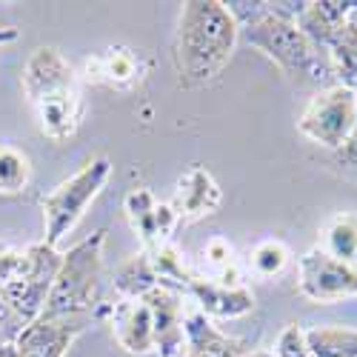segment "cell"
<instances>
[{
	"label": "cell",
	"mask_w": 357,
	"mask_h": 357,
	"mask_svg": "<svg viewBox=\"0 0 357 357\" xmlns=\"http://www.w3.org/2000/svg\"><path fill=\"white\" fill-rule=\"evenodd\" d=\"M231 17L241 26V38L260 49L269 61H275L289 77H301L306 83H329L335 69L329 54L314 46L297 26L294 17L283 15L275 0H231L226 3Z\"/></svg>",
	"instance_id": "1"
},
{
	"label": "cell",
	"mask_w": 357,
	"mask_h": 357,
	"mask_svg": "<svg viewBox=\"0 0 357 357\" xmlns=\"http://www.w3.org/2000/svg\"><path fill=\"white\" fill-rule=\"evenodd\" d=\"M241 40V26L220 0H189L177 17L174 72L183 89H200L220 77Z\"/></svg>",
	"instance_id": "2"
},
{
	"label": "cell",
	"mask_w": 357,
	"mask_h": 357,
	"mask_svg": "<svg viewBox=\"0 0 357 357\" xmlns=\"http://www.w3.org/2000/svg\"><path fill=\"white\" fill-rule=\"evenodd\" d=\"M23 95L35 112L43 137L69 140L83 123V92L75 66L54 46H40L23 66Z\"/></svg>",
	"instance_id": "3"
},
{
	"label": "cell",
	"mask_w": 357,
	"mask_h": 357,
	"mask_svg": "<svg viewBox=\"0 0 357 357\" xmlns=\"http://www.w3.org/2000/svg\"><path fill=\"white\" fill-rule=\"evenodd\" d=\"M103 243L106 231H95L63 252L61 269L46 297L40 317H75L92 312L100 303V278H103Z\"/></svg>",
	"instance_id": "4"
},
{
	"label": "cell",
	"mask_w": 357,
	"mask_h": 357,
	"mask_svg": "<svg viewBox=\"0 0 357 357\" xmlns=\"http://www.w3.org/2000/svg\"><path fill=\"white\" fill-rule=\"evenodd\" d=\"M61 260L63 252L52 249L43 241L32 246H12L0 241V286L26 323L43 314Z\"/></svg>",
	"instance_id": "5"
},
{
	"label": "cell",
	"mask_w": 357,
	"mask_h": 357,
	"mask_svg": "<svg viewBox=\"0 0 357 357\" xmlns=\"http://www.w3.org/2000/svg\"><path fill=\"white\" fill-rule=\"evenodd\" d=\"M112 160L106 155L92 158L86 166H80L72 177L52 189L49 195H43L40 200V212H43V229L46 237L43 243H49L52 249H57V243L83 220L86 209L98 200V195L106 189V183L112 181Z\"/></svg>",
	"instance_id": "6"
},
{
	"label": "cell",
	"mask_w": 357,
	"mask_h": 357,
	"mask_svg": "<svg viewBox=\"0 0 357 357\" xmlns=\"http://www.w3.org/2000/svg\"><path fill=\"white\" fill-rule=\"evenodd\" d=\"M354 123H357V95L340 83H332L320 89L306 103L303 114L297 117V132L309 137L312 143L337 152L349 140Z\"/></svg>",
	"instance_id": "7"
},
{
	"label": "cell",
	"mask_w": 357,
	"mask_h": 357,
	"mask_svg": "<svg viewBox=\"0 0 357 357\" xmlns=\"http://www.w3.org/2000/svg\"><path fill=\"white\" fill-rule=\"evenodd\" d=\"M297 291L312 303H337L357 294V266L340 263L320 249L297 257Z\"/></svg>",
	"instance_id": "8"
},
{
	"label": "cell",
	"mask_w": 357,
	"mask_h": 357,
	"mask_svg": "<svg viewBox=\"0 0 357 357\" xmlns=\"http://www.w3.org/2000/svg\"><path fill=\"white\" fill-rule=\"evenodd\" d=\"M123 212H126L132 231L140 237L146 255L174 243V231L181 229V220H177L169 203H160L152 195V189H146V186L129 189V195L123 197Z\"/></svg>",
	"instance_id": "9"
},
{
	"label": "cell",
	"mask_w": 357,
	"mask_h": 357,
	"mask_svg": "<svg viewBox=\"0 0 357 357\" xmlns=\"http://www.w3.org/2000/svg\"><path fill=\"white\" fill-rule=\"evenodd\" d=\"M89 317H38L23 326L15 340L20 357H66L69 346L86 332Z\"/></svg>",
	"instance_id": "10"
},
{
	"label": "cell",
	"mask_w": 357,
	"mask_h": 357,
	"mask_svg": "<svg viewBox=\"0 0 357 357\" xmlns=\"http://www.w3.org/2000/svg\"><path fill=\"white\" fill-rule=\"evenodd\" d=\"M220 203H223V189L218 186V181L206 166H189L181 174L174 195L169 200L181 223H197L203 218H212L220 209Z\"/></svg>",
	"instance_id": "11"
},
{
	"label": "cell",
	"mask_w": 357,
	"mask_h": 357,
	"mask_svg": "<svg viewBox=\"0 0 357 357\" xmlns=\"http://www.w3.org/2000/svg\"><path fill=\"white\" fill-rule=\"evenodd\" d=\"M146 297L149 309H152V323H155V351L160 357H181L186 351V309L181 291L169 286H158Z\"/></svg>",
	"instance_id": "12"
},
{
	"label": "cell",
	"mask_w": 357,
	"mask_h": 357,
	"mask_svg": "<svg viewBox=\"0 0 357 357\" xmlns=\"http://www.w3.org/2000/svg\"><path fill=\"white\" fill-rule=\"evenodd\" d=\"M183 291L197 303V312L215 320H234L255 312V294L246 286H226L220 280L192 275V280L183 286Z\"/></svg>",
	"instance_id": "13"
},
{
	"label": "cell",
	"mask_w": 357,
	"mask_h": 357,
	"mask_svg": "<svg viewBox=\"0 0 357 357\" xmlns=\"http://www.w3.org/2000/svg\"><path fill=\"white\" fill-rule=\"evenodd\" d=\"M109 326L117 346L129 354L155 351V323L146 297H117L109 306Z\"/></svg>",
	"instance_id": "14"
},
{
	"label": "cell",
	"mask_w": 357,
	"mask_h": 357,
	"mask_svg": "<svg viewBox=\"0 0 357 357\" xmlns=\"http://www.w3.org/2000/svg\"><path fill=\"white\" fill-rule=\"evenodd\" d=\"M146 61L126 46H112L95 57H89L83 63V75L89 83H98V86H109V89H135L143 83L146 77Z\"/></svg>",
	"instance_id": "15"
},
{
	"label": "cell",
	"mask_w": 357,
	"mask_h": 357,
	"mask_svg": "<svg viewBox=\"0 0 357 357\" xmlns=\"http://www.w3.org/2000/svg\"><path fill=\"white\" fill-rule=\"evenodd\" d=\"M357 0H312V3L303 6L301 17H297V26H301V32L320 49H326L337 29L349 20L351 9H354Z\"/></svg>",
	"instance_id": "16"
},
{
	"label": "cell",
	"mask_w": 357,
	"mask_h": 357,
	"mask_svg": "<svg viewBox=\"0 0 357 357\" xmlns=\"http://www.w3.org/2000/svg\"><path fill=\"white\" fill-rule=\"evenodd\" d=\"M183 332H186L189 357H246L249 354V349L241 340L226 337L223 332H218L209 323V317L200 314V312L186 314Z\"/></svg>",
	"instance_id": "17"
},
{
	"label": "cell",
	"mask_w": 357,
	"mask_h": 357,
	"mask_svg": "<svg viewBox=\"0 0 357 357\" xmlns=\"http://www.w3.org/2000/svg\"><path fill=\"white\" fill-rule=\"evenodd\" d=\"M317 249L340 263L357 266V215H351V212L335 215L323 226Z\"/></svg>",
	"instance_id": "18"
},
{
	"label": "cell",
	"mask_w": 357,
	"mask_h": 357,
	"mask_svg": "<svg viewBox=\"0 0 357 357\" xmlns=\"http://www.w3.org/2000/svg\"><path fill=\"white\" fill-rule=\"evenodd\" d=\"M323 52L329 54V63H332L335 77L340 80V86L351 89V92L357 95V29L346 20L337 29V35L326 43Z\"/></svg>",
	"instance_id": "19"
},
{
	"label": "cell",
	"mask_w": 357,
	"mask_h": 357,
	"mask_svg": "<svg viewBox=\"0 0 357 357\" xmlns=\"http://www.w3.org/2000/svg\"><path fill=\"white\" fill-rule=\"evenodd\" d=\"M314 357H357V329L346 326H312L303 329Z\"/></svg>",
	"instance_id": "20"
},
{
	"label": "cell",
	"mask_w": 357,
	"mask_h": 357,
	"mask_svg": "<svg viewBox=\"0 0 357 357\" xmlns=\"http://www.w3.org/2000/svg\"><path fill=\"white\" fill-rule=\"evenodd\" d=\"M158 286H160V278H158L155 266H152V260H149L146 252L126 260L114 275V291L121 297H143Z\"/></svg>",
	"instance_id": "21"
},
{
	"label": "cell",
	"mask_w": 357,
	"mask_h": 357,
	"mask_svg": "<svg viewBox=\"0 0 357 357\" xmlns=\"http://www.w3.org/2000/svg\"><path fill=\"white\" fill-rule=\"evenodd\" d=\"M29 183H32V160L20 149L0 143V197L20 195Z\"/></svg>",
	"instance_id": "22"
},
{
	"label": "cell",
	"mask_w": 357,
	"mask_h": 357,
	"mask_svg": "<svg viewBox=\"0 0 357 357\" xmlns=\"http://www.w3.org/2000/svg\"><path fill=\"white\" fill-rule=\"evenodd\" d=\"M203 263L212 269V280H220L226 286H243L241 263H237L234 246L226 237H209V241L203 243Z\"/></svg>",
	"instance_id": "23"
},
{
	"label": "cell",
	"mask_w": 357,
	"mask_h": 357,
	"mask_svg": "<svg viewBox=\"0 0 357 357\" xmlns=\"http://www.w3.org/2000/svg\"><path fill=\"white\" fill-rule=\"evenodd\" d=\"M291 260V252L283 241H278V237H269V241H260L252 255H249V266H252V272L263 280H272L278 275H283V269L289 266Z\"/></svg>",
	"instance_id": "24"
},
{
	"label": "cell",
	"mask_w": 357,
	"mask_h": 357,
	"mask_svg": "<svg viewBox=\"0 0 357 357\" xmlns=\"http://www.w3.org/2000/svg\"><path fill=\"white\" fill-rule=\"evenodd\" d=\"M272 354L275 357H314L309 351L303 326H297V323H289L286 329L278 335V343H275V351Z\"/></svg>",
	"instance_id": "25"
},
{
	"label": "cell",
	"mask_w": 357,
	"mask_h": 357,
	"mask_svg": "<svg viewBox=\"0 0 357 357\" xmlns=\"http://www.w3.org/2000/svg\"><path fill=\"white\" fill-rule=\"evenodd\" d=\"M23 326H26V320L12 306V301H9V294L3 291V286H0V346L15 343L17 335L23 332Z\"/></svg>",
	"instance_id": "26"
},
{
	"label": "cell",
	"mask_w": 357,
	"mask_h": 357,
	"mask_svg": "<svg viewBox=\"0 0 357 357\" xmlns=\"http://www.w3.org/2000/svg\"><path fill=\"white\" fill-rule=\"evenodd\" d=\"M335 158H337L340 166H346V169H357V123H354L349 140L337 149V155H335Z\"/></svg>",
	"instance_id": "27"
},
{
	"label": "cell",
	"mask_w": 357,
	"mask_h": 357,
	"mask_svg": "<svg viewBox=\"0 0 357 357\" xmlns=\"http://www.w3.org/2000/svg\"><path fill=\"white\" fill-rule=\"evenodd\" d=\"M15 40H17V29L15 26L0 29V46H3V43H15Z\"/></svg>",
	"instance_id": "28"
},
{
	"label": "cell",
	"mask_w": 357,
	"mask_h": 357,
	"mask_svg": "<svg viewBox=\"0 0 357 357\" xmlns=\"http://www.w3.org/2000/svg\"><path fill=\"white\" fill-rule=\"evenodd\" d=\"M0 357H20V354H17L15 343H6V346H0Z\"/></svg>",
	"instance_id": "29"
},
{
	"label": "cell",
	"mask_w": 357,
	"mask_h": 357,
	"mask_svg": "<svg viewBox=\"0 0 357 357\" xmlns=\"http://www.w3.org/2000/svg\"><path fill=\"white\" fill-rule=\"evenodd\" d=\"M349 23L357 29V3H354V9H351V15H349Z\"/></svg>",
	"instance_id": "30"
},
{
	"label": "cell",
	"mask_w": 357,
	"mask_h": 357,
	"mask_svg": "<svg viewBox=\"0 0 357 357\" xmlns=\"http://www.w3.org/2000/svg\"><path fill=\"white\" fill-rule=\"evenodd\" d=\"M246 357H275V354H269V351H249Z\"/></svg>",
	"instance_id": "31"
}]
</instances>
